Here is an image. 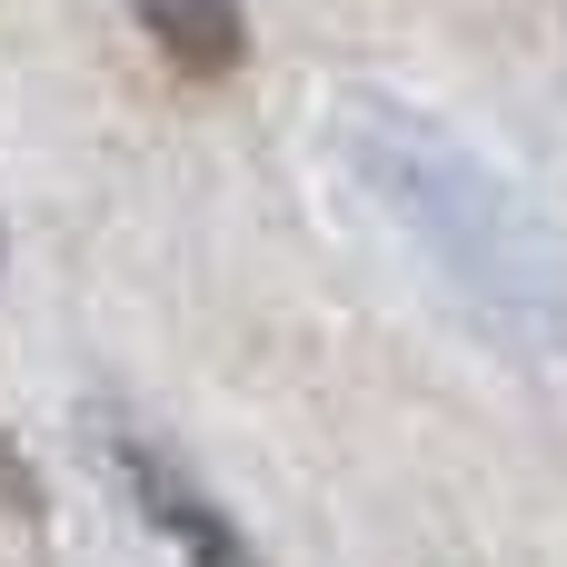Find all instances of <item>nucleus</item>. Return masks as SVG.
Listing matches in <instances>:
<instances>
[{
    "mask_svg": "<svg viewBox=\"0 0 567 567\" xmlns=\"http://www.w3.org/2000/svg\"><path fill=\"white\" fill-rule=\"evenodd\" d=\"M130 20H140V30L159 40V60L189 70V80H229V70L249 60L239 0H130Z\"/></svg>",
    "mask_w": 567,
    "mask_h": 567,
    "instance_id": "f03ea898",
    "label": "nucleus"
},
{
    "mask_svg": "<svg viewBox=\"0 0 567 567\" xmlns=\"http://www.w3.org/2000/svg\"><path fill=\"white\" fill-rule=\"evenodd\" d=\"M120 468H130V488H140V508L179 538V558L189 567H259V548L239 538V518L219 508V498H199L159 449H140V439H120Z\"/></svg>",
    "mask_w": 567,
    "mask_h": 567,
    "instance_id": "f257e3e1",
    "label": "nucleus"
}]
</instances>
